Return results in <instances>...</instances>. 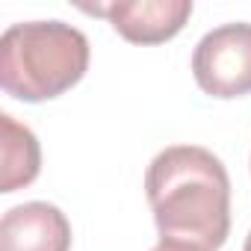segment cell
Returning <instances> with one entry per match:
<instances>
[{
  "instance_id": "ba28073f",
  "label": "cell",
  "mask_w": 251,
  "mask_h": 251,
  "mask_svg": "<svg viewBox=\"0 0 251 251\" xmlns=\"http://www.w3.org/2000/svg\"><path fill=\"white\" fill-rule=\"evenodd\" d=\"M245 251H251V230H248V236H245Z\"/></svg>"
},
{
  "instance_id": "6da1fadb",
  "label": "cell",
  "mask_w": 251,
  "mask_h": 251,
  "mask_svg": "<svg viewBox=\"0 0 251 251\" xmlns=\"http://www.w3.org/2000/svg\"><path fill=\"white\" fill-rule=\"evenodd\" d=\"M145 192L160 236L192 242L204 251L230 233V180L222 160L198 145H172L154 157Z\"/></svg>"
},
{
  "instance_id": "277c9868",
  "label": "cell",
  "mask_w": 251,
  "mask_h": 251,
  "mask_svg": "<svg viewBox=\"0 0 251 251\" xmlns=\"http://www.w3.org/2000/svg\"><path fill=\"white\" fill-rule=\"evenodd\" d=\"M83 9L109 18L115 33L133 45H160L183 30L192 15V0H118Z\"/></svg>"
},
{
  "instance_id": "52a82bcc",
  "label": "cell",
  "mask_w": 251,
  "mask_h": 251,
  "mask_svg": "<svg viewBox=\"0 0 251 251\" xmlns=\"http://www.w3.org/2000/svg\"><path fill=\"white\" fill-rule=\"evenodd\" d=\"M151 251H204V248H198V245H192V242H180V239H166V236H160V242H157Z\"/></svg>"
},
{
  "instance_id": "5b68a950",
  "label": "cell",
  "mask_w": 251,
  "mask_h": 251,
  "mask_svg": "<svg viewBox=\"0 0 251 251\" xmlns=\"http://www.w3.org/2000/svg\"><path fill=\"white\" fill-rule=\"evenodd\" d=\"M71 225L48 201H27L0 219V251H68Z\"/></svg>"
},
{
  "instance_id": "3957f363",
  "label": "cell",
  "mask_w": 251,
  "mask_h": 251,
  "mask_svg": "<svg viewBox=\"0 0 251 251\" xmlns=\"http://www.w3.org/2000/svg\"><path fill=\"white\" fill-rule=\"evenodd\" d=\"M195 83L213 98H242L251 92V24H222L210 30L192 53Z\"/></svg>"
},
{
  "instance_id": "8992f818",
  "label": "cell",
  "mask_w": 251,
  "mask_h": 251,
  "mask_svg": "<svg viewBox=\"0 0 251 251\" xmlns=\"http://www.w3.org/2000/svg\"><path fill=\"white\" fill-rule=\"evenodd\" d=\"M0 148H3V169H0V192H15L39 177L42 151L30 127L18 124L12 115H0Z\"/></svg>"
},
{
  "instance_id": "7a4b0ae2",
  "label": "cell",
  "mask_w": 251,
  "mask_h": 251,
  "mask_svg": "<svg viewBox=\"0 0 251 251\" xmlns=\"http://www.w3.org/2000/svg\"><path fill=\"white\" fill-rule=\"evenodd\" d=\"M89 39L65 21L12 24L0 39V86L6 95L39 103L83 80Z\"/></svg>"
}]
</instances>
